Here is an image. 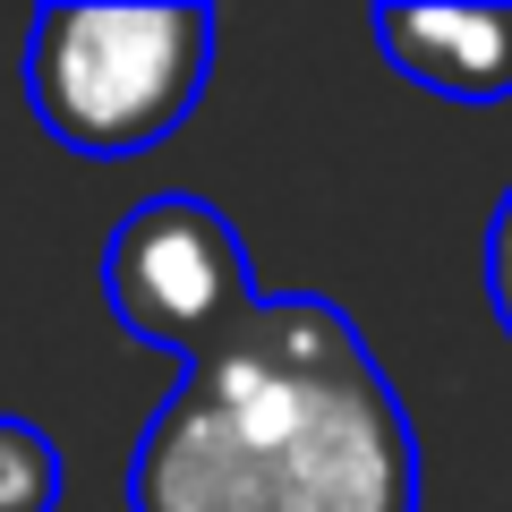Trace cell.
I'll return each mask as SVG.
<instances>
[{
  "label": "cell",
  "instance_id": "3957f363",
  "mask_svg": "<svg viewBox=\"0 0 512 512\" xmlns=\"http://www.w3.org/2000/svg\"><path fill=\"white\" fill-rule=\"evenodd\" d=\"M274 512H419V436L376 359H350L299 393L265 453Z\"/></svg>",
  "mask_w": 512,
  "mask_h": 512
},
{
  "label": "cell",
  "instance_id": "52a82bcc",
  "mask_svg": "<svg viewBox=\"0 0 512 512\" xmlns=\"http://www.w3.org/2000/svg\"><path fill=\"white\" fill-rule=\"evenodd\" d=\"M487 299H495V325L512 342V188L495 197V222H487Z\"/></svg>",
  "mask_w": 512,
  "mask_h": 512
},
{
  "label": "cell",
  "instance_id": "277c9868",
  "mask_svg": "<svg viewBox=\"0 0 512 512\" xmlns=\"http://www.w3.org/2000/svg\"><path fill=\"white\" fill-rule=\"evenodd\" d=\"M128 512H274L265 453L231 427V410H222L197 376H180V393H171V402L154 410V427L137 436Z\"/></svg>",
  "mask_w": 512,
  "mask_h": 512
},
{
  "label": "cell",
  "instance_id": "8992f818",
  "mask_svg": "<svg viewBox=\"0 0 512 512\" xmlns=\"http://www.w3.org/2000/svg\"><path fill=\"white\" fill-rule=\"evenodd\" d=\"M60 487H69L60 444L26 419H0V512H60Z\"/></svg>",
  "mask_w": 512,
  "mask_h": 512
},
{
  "label": "cell",
  "instance_id": "5b68a950",
  "mask_svg": "<svg viewBox=\"0 0 512 512\" xmlns=\"http://www.w3.org/2000/svg\"><path fill=\"white\" fill-rule=\"evenodd\" d=\"M367 35L410 86L444 103H504L512 94V9H376Z\"/></svg>",
  "mask_w": 512,
  "mask_h": 512
},
{
  "label": "cell",
  "instance_id": "6da1fadb",
  "mask_svg": "<svg viewBox=\"0 0 512 512\" xmlns=\"http://www.w3.org/2000/svg\"><path fill=\"white\" fill-rule=\"evenodd\" d=\"M214 9L197 0H60L26 26V103L69 154L128 163L197 111Z\"/></svg>",
  "mask_w": 512,
  "mask_h": 512
},
{
  "label": "cell",
  "instance_id": "7a4b0ae2",
  "mask_svg": "<svg viewBox=\"0 0 512 512\" xmlns=\"http://www.w3.org/2000/svg\"><path fill=\"white\" fill-rule=\"evenodd\" d=\"M103 299L128 325V342L197 367L248 325V308L265 291H256L248 248H239L231 222L205 197H180V188H171V197H146V205H128V214L111 222Z\"/></svg>",
  "mask_w": 512,
  "mask_h": 512
}]
</instances>
